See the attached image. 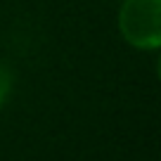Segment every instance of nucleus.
Returning a JSON list of instances; mask_svg holds the SVG:
<instances>
[{"label": "nucleus", "instance_id": "nucleus-2", "mask_svg": "<svg viewBox=\"0 0 161 161\" xmlns=\"http://www.w3.org/2000/svg\"><path fill=\"white\" fill-rule=\"evenodd\" d=\"M10 92H12V76H10V71H7V66L0 64V107L7 102Z\"/></svg>", "mask_w": 161, "mask_h": 161}, {"label": "nucleus", "instance_id": "nucleus-1", "mask_svg": "<svg viewBox=\"0 0 161 161\" xmlns=\"http://www.w3.org/2000/svg\"><path fill=\"white\" fill-rule=\"evenodd\" d=\"M116 26L130 47L156 52L161 47V0H123Z\"/></svg>", "mask_w": 161, "mask_h": 161}]
</instances>
